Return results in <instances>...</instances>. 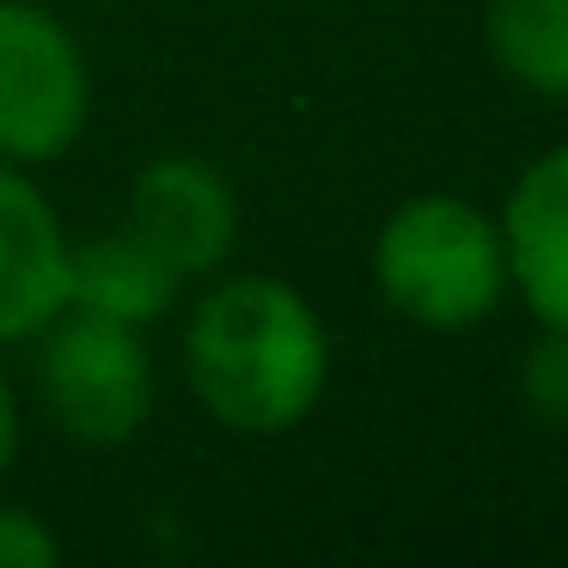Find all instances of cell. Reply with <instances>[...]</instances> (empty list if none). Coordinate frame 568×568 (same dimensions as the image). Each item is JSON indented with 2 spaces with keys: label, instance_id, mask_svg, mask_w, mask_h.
I'll use <instances>...</instances> for the list:
<instances>
[{
  "label": "cell",
  "instance_id": "6da1fadb",
  "mask_svg": "<svg viewBox=\"0 0 568 568\" xmlns=\"http://www.w3.org/2000/svg\"><path fill=\"white\" fill-rule=\"evenodd\" d=\"M184 373L196 404L226 434L263 440L312 416L331 373V343L306 294L275 275H233L190 312Z\"/></svg>",
  "mask_w": 568,
  "mask_h": 568
},
{
  "label": "cell",
  "instance_id": "7a4b0ae2",
  "mask_svg": "<svg viewBox=\"0 0 568 568\" xmlns=\"http://www.w3.org/2000/svg\"><path fill=\"white\" fill-rule=\"evenodd\" d=\"M373 282L422 331H470L514 287L501 221L465 196H409L373 239Z\"/></svg>",
  "mask_w": 568,
  "mask_h": 568
},
{
  "label": "cell",
  "instance_id": "3957f363",
  "mask_svg": "<svg viewBox=\"0 0 568 568\" xmlns=\"http://www.w3.org/2000/svg\"><path fill=\"white\" fill-rule=\"evenodd\" d=\"M38 336V392L50 416L87 446L135 440L153 416V355L135 324L62 306Z\"/></svg>",
  "mask_w": 568,
  "mask_h": 568
},
{
  "label": "cell",
  "instance_id": "277c9868",
  "mask_svg": "<svg viewBox=\"0 0 568 568\" xmlns=\"http://www.w3.org/2000/svg\"><path fill=\"white\" fill-rule=\"evenodd\" d=\"M92 80L74 31L31 0H0V160H62L87 129Z\"/></svg>",
  "mask_w": 568,
  "mask_h": 568
},
{
  "label": "cell",
  "instance_id": "5b68a950",
  "mask_svg": "<svg viewBox=\"0 0 568 568\" xmlns=\"http://www.w3.org/2000/svg\"><path fill=\"white\" fill-rule=\"evenodd\" d=\"M129 233L148 239L165 263L178 270V282L190 275H214L239 245V202L233 184L214 172L209 160H153L129 190Z\"/></svg>",
  "mask_w": 568,
  "mask_h": 568
},
{
  "label": "cell",
  "instance_id": "8992f818",
  "mask_svg": "<svg viewBox=\"0 0 568 568\" xmlns=\"http://www.w3.org/2000/svg\"><path fill=\"white\" fill-rule=\"evenodd\" d=\"M68 306V233L43 190L0 160V343L38 336Z\"/></svg>",
  "mask_w": 568,
  "mask_h": 568
},
{
  "label": "cell",
  "instance_id": "52a82bcc",
  "mask_svg": "<svg viewBox=\"0 0 568 568\" xmlns=\"http://www.w3.org/2000/svg\"><path fill=\"white\" fill-rule=\"evenodd\" d=\"M507 282L531 306L544 331L568 336V141L519 172L501 209Z\"/></svg>",
  "mask_w": 568,
  "mask_h": 568
},
{
  "label": "cell",
  "instance_id": "ba28073f",
  "mask_svg": "<svg viewBox=\"0 0 568 568\" xmlns=\"http://www.w3.org/2000/svg\"><path fill=\"white\" fill-rule=\"evenodd\" d=\"M178 300V270L135 233H104L68 251V306L116 324H153Z\"/></svg>",
  "mask_w": 568,
  "mask_h": 568
},
{
  "label": "cell",
  "instance_id": "9c48e42d",
  "mask_svg": "<svg viewBox=\"0 0 568 568\" xmlns=\"http://www.w3.org/2000/svg\"><path fill=\"white\" fill-rule=\"evenodd\" d=\"M483 38L514 87L568 104V0H489Z\"/></svg>",
  "mask_w": 568,
  "mask_h": 568
},
{
  "label": "cell",
  "instance_id": "30bf717a",
  "mask_svg": "<svg viewBox=\"0 0 568 568\" xmlns=\"http://www.w3.org/2000/svg\"><path fill=\"white\" fill-rule=\"evenodd\" d=\"M519 404L544 428H568V336L544 331L519 361Z\"/></svg>",
  "mask_w": 568,
  "mask_h": 568
},
{
  "label": "cell",
  "instance_id": "8fae6325",
  "mask_svg": "<svg viewBox=\"0 0 568 568\" xmlns=\"http://www.w3.org/2000/svg\"><path fill=\"white\" fill-rule=\"evenodd\" d=\"M62 556L55 531L26 507H0V568H50Z\"/></svg>",
  "mask_w": 568,
  "mask_h": 568
},
{
  "label": "cell",
  "instance_id": "7c38bea8",
  "mask_svg": "<svg viewBox=\"0 0 568 568\" xmlns=\"http://www.w3.org/2000/svg\"><path fill=\"white\" fill-rule=\"evenodd\" d=\"M13 458H19V397L7 385V373H0V477L13 470Z\"/></svg>",
  "mask_w": 568,
  "mask_h": 568
}]
</instances>
